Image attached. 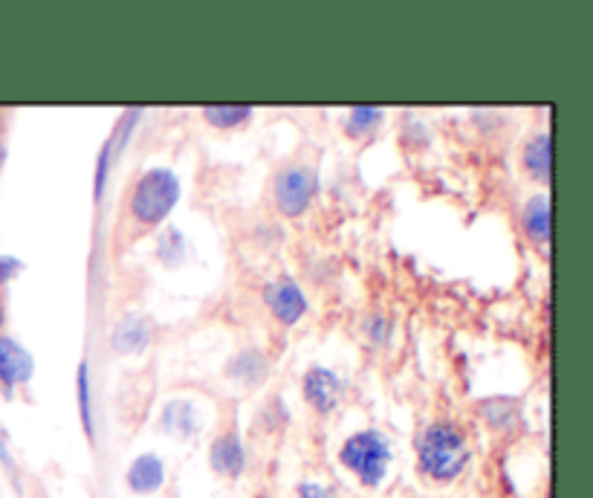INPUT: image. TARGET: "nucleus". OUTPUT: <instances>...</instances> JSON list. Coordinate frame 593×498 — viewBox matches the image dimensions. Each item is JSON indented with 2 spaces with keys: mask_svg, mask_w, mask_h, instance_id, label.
Listing matches in <instances>:
<instances>
[{
  "mask_svg": "<svg viewBox=\"0 0 593 498\" xmlns=\"http://www.w3.org/2000/svg\"><path fill=\"white\" fill-rule=\"evenodd\" d=\"M419 469L435 482H455L469 464V443L455 423H428L417 438Z\"/></svg>",
  "mask_w": 593,
  "mask_h": 498,
  "instance_id": "f257e3e1",
  "label": "nucleus"
},
{
  "mask_svg": "<svg viewBox=\"0 0 593 498\" xmlns=\"http://www.w3.org/2000/svg\"><path fill=\"white\" fill-rule=\"evenodd\" d=\"M180 200V180L171 168H148L131 195V214L143 226H159Z\"/></svg>",
  "mask_w": 593,
  "mask_h": 498,
  "instance_id": "f03ea898",
  "label": "nucleus"
},
{
  "mask_svg": "<svg viewBox=\"0 0 593 498\" xmlns=\"http://www.w3.org/2000/svg\"><path fill=\"white\" fill-rule=\"evenodd\" d=\"M339 458L365 487H380L391 464V446L377 429H365L342 443Z\"/></svg>",
  "mask_w": 593,
  "mask_h": 498,
  "instance_id": "7ed1b4c3",
  "label": "nucleus"
},
{
  "mask_svg": "<svg viewBox=\"0 0 593 498\" xmlns=\"http://www.w3.org/2000/svg\"><path fill=\"white\" fill-rule=\"evenodd\" d=\"M272 189H276L278 212L287 214V218H299V214L307 212L313 198H316L318 177L307 166H287L276 175Z\"/></svg>",
  "mask_w": 593,
  "mask_h": 498,
  "instance_id": "20e7f679",
  "label": "nucleus"
},
{
  "mask_svg": "<svg viewBox=\"0 0 593 498\" xmlns=\"http://www.w3.org/2000/svg\"><path fill=\"white\" fill-rule=\"evenodd\" d=\"M264 301L281 324H295L307 313V296L290 276H281L264 287Z\"/></svg>",
  "mask_w": 593,
  "mask_h": 498,
  "instance_id": "39448f33",
  "label": "nucleus"
},
{
  "mask_svg": "<svg viewBox=\"0 0 593 498\" xmlns=\"http://www.w3.org/2000/svg\"><path fill=\"white\" fill-rule=\"evenodd\" d=\"M32 372H35V363L30 351L12 336H0V388L9 395L15 386H26L32 380Z\"/></svg>",
  "mask_w": 593,
  "mask_h": 498,
  "instance_id": "423d86ee",
  "label": "nucleus"
},
{
  "mask_svg": "<svg viewBox=\"0 0 593 498\" xmlns=\"http://www.w3.org/2000/svg\"><path fill=\"white\" fill-rule=\"evenodd\" d=\"M342 391H345V386H342V380L331 368L313 365L307 377H304V397H307V403L316 411H322V414H327V411L339 406Z\"/></svg>",
  "mask_w": 593,
  "mask_h": 498,
  "instance_id": "0eeeda50",
  "label": "nucleus"
},
{
  "mask_svg": "<svg viewBox=\"0 0 593 498\" xmlns=\"http://www.w3.org/2000/svg\"><path fill=\"white\" fill-rule=\"evenodd\" d=\"M125 482L136 496H150V493H157L166 484V464L154 452H145V455L131 461Z\"/></svg>",
  "mask_w": 593,
  "mask_h": 498,
  "instance_id": "6e6552de",
  "label": "nucleus"
},
{
  "mask_svg": "<svg viewBox=\"0 0 593 498\" xmlns=\"http://www.w3.org/2000/svg\"><path fill=\"white\" fill-rule=\"evenodd\" d=\"M209 461L217 475H226V478H237L246 467V452L244 443L235 432H226V435H217L212 443V452H209Z\"/></svg>",
  "mask_w": 593,
  "mask_h": 498,
  "instance_id": "1a4fd4ad",
  "label": "nucleus"
},
{
  "mask_svg": "<svg viewBox=\"0 0 593 498\" xmlns=\"http://www.w3.org/2000/svg\"><path fill=\"white\" fill-rule=\"evenodd\" d=\"M150 342V322L139 313H125L113 328V345L122 354H136L145 351Z\"/></svg>",
  "mask_w": 593,
  "mask_h": 498,
  "instance_id": "9d476101",
  "label": "nucleus"
},
{
  "mask_svg": "<svg viewBox=\"0 0 593 498\" xmlns=\"http://www.w3.org/2000/svg\"><path fill=\"white\" fill-rule=\"evenodd\" d=\"M163 429L175 438H189L200 429L198 409L191 400H171L163 411Z\"/></svg>",
  "mask_w": 593,
  "mask_h": 498,
  "instance_id": "9b49d317",
  "label": "nucleus"
},
{
  "mask_svg": "<svg viewBox=\"0 0 593 498\" xmlns=\"http://www.w3.org/2000/svg\"><path fill=\"white\" fill-rule=\"evenodd\" d=\"M522 223L536 244L550 241V198H547V195H533V198L524 203Z\"/></svg>",
  "mask_w": 593,
  "mask_h": 498,
  "instance_id": "f8f14e48",
  "label": "nucleus"
},
{
  "mask_svg": "<svg viewBox=\"0 0 593 498\" xmlns=\"http://www.w3.org/2000/svg\"><path fill=\"white\" fill-rule=\"evenodd\" d=\"M524 168L536 180H550V134H538L527 143V148H524Z\"/></svg>",
  "mask_w": 593,
  "mask_h": 498,
  "instance_id": "ddd939ff",
  "label": "nucleus"
},
{
  "mask_svg": "<svg viewBox=\"0 0 593 498\" xmlns=\"http://www.w3.org/2000/svg\"><path fill=\"white\" fill-rule=\"evenodd\" d=\"M230 372L237 380L255 386V383H261L264 377H267V359H264L261 351H240V354L232 359Z\"/></svg>",
  "mask_w": 593,
  "mask_h": 498,
  "instance_id": "4468645a",
  "label": "nucleus"
},
{
  "mask_svg": "<svg viewBox=\"0 0 593 498\" xmlns=\"http://www.w3.org/2000/svg\"><path fill=\"white\" fill-rule=\"evenodd\" d=\"M203 117L214 128H237L253 117V108L249 104H206Z\"/></svg>",
  "mask_w": 593,
  "mask_h": 498,
  "instance_id": "2eb2a0df",
  "label": "nucleus"
},
{
  "mask_svg": "<svg viewBox=\"0 0 593 498\" xmlns=\"http://www.w3.org/2000/svg\"><path fill=\"white\" fill-rule=\"evenodd\" d=\"M76 386H79L81 427H85L88 438H90V441H93L96 429H93V406H90V368H88V359H85V363L79 365V380H76Z\"/></svg>",
  "mask_w": 593,
  "mask_h": 498,
  "instance_id": "dca6fc26",
  "label": "nucleus"
},
{
  "mask_svg": "<svg viewBox=\"0 0 593 498\" xmlns=\"http://www.w3.org/2000/svg\"><path fill=\"white\" fill-rule=\"evenodd\" d=\"M380 108H354V111L348 113V119H345V131H348L350 136L371 134L373 128L380 125Z\"/></svg>",
  "mask_w": 593,
  "mask_h": 498,
  "instance_id": "f3484780",
  "label": "nucleus"
},
{
  "mask_svg": "<svg viewBox=\"0 0 593 498\" xmlns=\"http://www.w3.org/2000/svg\"><path fill=\"white\" fill-rule=\"evenodd\" d=\"M299 498H333V493L327 490V487H322V484L304 482L299 484Z\"/></svg>",
  "mask_w": 593,
  "mask_h": 498,
  "instance_id": "a211bd4d",
  "label": "nucleus"
},
{
  "mask_svg": "<svg viewBox=\"0 0 593 498\" xmlns=\"http://www.w3.org/2000/svg\"><path fill=\"white\" fill-rule=\"evenodd\" d=\"M18 269H21V264H18L15 258H9V255H3V258H0V285H7L9 278L15 276Z\"/></svg>",
  "mask_w": 593,
  "mask_h": 498,
  "instance_id": "6ab92c4d",
  "label": "nucleus"
},
{
  "mask_svg": "<svg viewBox=\"0 0 593 498\" xmlns=\"http://www.w3.org/2000/svg\"><path fill=\"white\" fill-rule=\"evenodd\" d=\"M368 331L377 336V342H385L388 340V322L385 319H373V328H368Z\"/></svg>",
  "mask_w": 593,
  "mask_h": 498,
  "instance_id": "aec40b11",
  "label": "nucleus"
},
{
  "mask_svg": "<svg viewBox=\"0 0 593 498\" xmlns=\"http://www.w3.org/2000/svg\"><path fill=\"white\" fill-rule=\"evenodd\" d=\"M3 322H7V313H3V305H0V328H3Z\"/></svg>",
  "mask_w": 593,
  "mask_h": 498,
  "instance_id": "412c9836",
  "label": "nucleus"
}]
</instances>
